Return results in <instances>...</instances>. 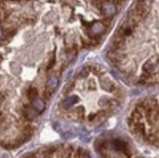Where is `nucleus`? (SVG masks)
Returning <instances> with one entry per match:
<instances>
[{"instance_id": "obj_1", "label": "nucleus", "mask_w": 159, "mask_h": 158, "mask_svg": "<svg viewBox=\"0 0 159 158\" xmlns=\"http://www.w3.org/2000/svg\"><path fill=\"white\" fill-rule=\"evenodd\" d=\"M101 11H103L104 14H106V16H110L115 13V6L112 2L110 1H106L103 3L101 5Z\"/></svg>"}, {"instance_id": "obj_2", "label": "nucleus", "mask_w": 159, "mask_h": 158, "mask_svg": "<svg viewBox=\"0 0 159 158\" xmlns=\"http://www.w3.org/2000/svg\"><path fill=\"white\" fill-rule=\"evenodd\" d=\"M104 28H106V27H104V24L95 23L91 27V32L93 35H98V34H100L101 32H103V31L104 30Z\"/></svg>"}, {"instance_id": "obj_3", "label": "nucleus", "mask_w": 159, "mask_h": 158, "mask_svg": "<svg viewBox=\"0 0 159 158\" xmlns=\"http://www.w3.org/2000/svg\"><path fill=\"white\" fill-rule=\"evenodd\" d=\"M33 106L38 112H41L44 109V103L41 99H35L33 100Z\"/></svg>"}, {"instance_id": "obj_4", "label": "nucleus", "mask_w": 159, "mask_h": 158, "mask_svg": "<svg viewBox=\"0 0 159 158\" xmlns=\"http://www.w3.org/2000/svg\"><path fill=\"white\" fill-rule=\"evenodd\" d=\"M57 85H58V79H57L56 77H50V79L48 80V84H47V86H48V89L53 91L55 88L57 87Z\"/></svg>"}, {"instance_id": "obj_5", "label": "nucleus", "mask_w": 159, "mask_h": 158, "mask_svg": "<svg viewBox=\"0 0 159 158\" xmlns=\"http://www.w3.org/2000/svg\"><path fill=\"white\" fill-rule=\"evenodd\" d=\"M77 102V99H76L75 97H69V98H66V99L63 101V106L65 107H69L71 106L72 105H74V103Z\"/></svg>"}, {"instance_id": "obj_6", "label": "nucleus", "mask_w": 159, "mask_h": 158, "mask_svg": "<svg viewBox=\"0 0 159 158\" xmlns=\"http://www.w3.org/2000/svg\"><path fill=\"white\" fill-rule=\"evenodd\" d=\"M37 90L35 89V88H33V87H31L28 89L27 91V97H28V99L29 100H35L36 99V97H37Z\"/></svg>"}, {"instance_id": "obj_7", "label": "nucleus", "mask_w": 159, "mask_h": 158, "mask_svg": "<svg viewBox=\"0 0 159 158\" xmlns=\"http://www.w3.org/2000/svg\"><path fill=\"white\" fill-rule=\"evenodd\" d=\"M34 116H35V112H34V110L31 109V108H27V112H25V117L30 120V119H33Z\"/></svg>"}]
</instances>
